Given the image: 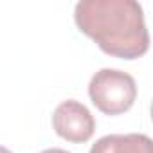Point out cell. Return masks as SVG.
Returning a JSON list of instances; mask_svg holds the SVG:
<instances>
[{"instance_id": "2", "label": "cell", "mask_w": 153, "mask_h": 153, "mask_svg": "<svg viewBox=\"0 0 153 153\" xmlns=\"http://www.w3.org/2000/svg\"><path fill=\"white\" fill-rule=\"evenodd\" d=\"M92 103L106 115H119L131 108L137 97L135 79L117 68H101L88 83Z\"/></svg>"}, {"instance_id": "6", "label": "cell", "mask_w": 153, "mask_h": 153, "mask_svg": "<svg viewBox=\"0 0 153 153\" xmlns=\"http://www.w3.org/2000/svg\"><path fill=\"white\" fill-rule=\"evenodd\" d=\"M0 153H13V151H9V149L4 148V146H0Z\"/></svg>"}, {"instance_id": "4", "label": "cell", "mask_w": 153, "mask_h": 153, "mask_svg": "<svg viewBox=\"0 0 153 153\" xmlns=\"http://www.w3.org/2000/svg\"><path fill=\"white\" fill-rule=\"evenodd\" d=\"M90 153H153V142L144 133L105 135L92 144Z\"/></svg>"}, {"instance_id": "1", "label": "cell", "mask_w": 153, "mask_h": 153, "mask_svg": "<svg viewBox=\"0 0 153 153\" xmlns=\"http://www.w3.org/2000/svg\"><path fill=\"white\" fill-rule=\"evenodd\" d=\"M74 20L83 34L110 56L135 59L149 47L144 11L135 0H79Z\"/></svg>"}, {"instance_id": "3", "label": "cell", "mask_w": 153, "mask_h": 153, "mask_svg": "<svg viewBox=\"0 0 153 153\" xmlns=\"http://www.w3.org/2000/svg\"><path fill=\"white\" fill-rule=\"evenodd\" d=\"M52 126L56 133L68 142H87L94 135L96 119L83 103L67 99L56 106Z\"/></svg>"}, {"instance_id": "5", "label": "cell", "mask_w": 153, "mask_h": 153, "mask_svg": "<svg viewBox=\"0 0 153 153\" xmlns=\"http://www.w3.org/2000/svg\"><path fill=\"white\" fill-rule=\"evenodd\" d=\"M42 153H70V151H65V149H59V148H51V149H45Z\"/></svg>"}]
</instances>
